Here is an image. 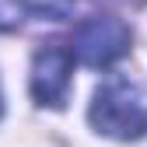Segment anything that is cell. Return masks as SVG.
I'll return each mask as SVG.
<instances>
[{"label":"cell","mask_w":147,"mask_h":147,"mask_svg":"<svg viewBox=\"0 0 147 147\" xmlns=\"http://www.w3.org/2000/svg\"><path fill=\"white\" fill-rule=\"evenodd\" d=\"M25 14H28L25 0H0V32H14L25 21Z\"/></svg>","instance_id":"obj_5"},{"label":"cell","mask_w":147,"mask_h":147,"mask_svg":"<svg viewBox=\"0 0 147 147\" xmlns=\"http://www.w3.org/2000/svg\"><path fill=\"white\" fill-rule=\"evenodd\" d=\"M74 49L63 42H42L32 60V98L49 109H63L70 95Z\"/></svg>","instance_id":"obj_3"},{"label":"cell","mask_w":147,"mask_h":147,"mask_svg":"<svg viewBox=\"0 0 147 147\" xmlns=\"http://www.w3.org/2000/svg\"><path fill=\"white\" fill-rule=\"evenodd\" d=\"M130 42H133V32L130 25L116 14H91L74 28V56H77L84 67H112L116 60H123L130 53Z\"/></svg>","instance_id":"obj_2"},{"label":"cell","mask_w":147,"mask_h":147,"mask_svg":"<svg viewBox=\"0 0 147 147\" xmlns=\"http://www.w3.org/2000/svg\"><path fill=\"white\" fill-rule=\"evenodd\" d=\"M0 116H4V95H0Z\"/></svg>","instance_id":"obj_6"},{"label":"cell","mask_w":147,"mask_h":147,"mask_svg":"<svg viewBox=\"0 0 147 147\" xmlns=\"http://www.w3.org/2000/svg\"><path fill=\"white\" fill-rule=\"evenodd\" d=\"M88 119H91V126H95L102 137H112V140H140L147 133V105H144L140 88L130 84L126 77L105 81L95 91V98H91Z\"/></svg>","instance_id":"obj_1"},{"label":"cell","mask_w":147,"mask_h":147,"mask_svg":"<svg viewBox=\"0 0 147 147\" xmlns=\"http://www.w3.org/2000/svg\"><path fill=\"white\" fill-rule=\"evenodd\" d=\"M28 14L42 18V21H63V18L74 11V0H25Z\"/></svg>","instance_id":"obj_4"}]
</instances>
